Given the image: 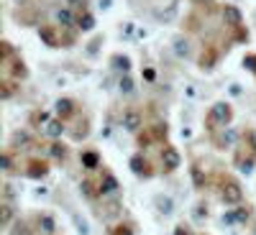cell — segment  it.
I'll return each mask as SVG.
<instances>
[{
    "label": "cell",
    "mask_w": 256,
    "mask_h": 235,
    "mask_svg": "<svg viewBox=\"0 0 256 235\" xmlns=\"http://www.w3.org/2000/svg\"><path fill=\"white\" fill-rule=\"evenodd\" d=\"M230 118H233V110H230L228 102H216L210 108V113H208V120L210 123H220V125L230 123Z\"/></svg>",
    "instance_id": "obj_1"
},
{
    "label": "cell",
    "mask_w": 256,
    "mask_h": 235,
    "mask_svg": "<svg viewBox=\"0 0 256 235\" xmlns=\"http://www.w3.org/2000/svg\"><path fill=\"white\" fill-rule=\"evenodd\" d=\"M220 197H223L226 205H238L241 197H244V192H241V187H238L236 182H226V184H223V192H220Z\"/></svg>",
    "instance_id": "obj_2"
},
{
    "label": "cell",
    "mask_w": 256,
    "mask_h": 235,
    "mask_svg": "<svg viewBox=\"0 0 256 235\" xmlns=\"http://www.w3.org/2000/svg\"><path fill=\"white\" fill-rule=\"evenodd\" d=\"M162 164H164V169H166V172H174V169H180L182 159H180V154H177V148L166 146L164 151H162Z\"/></svg>",
    "instance_id": "obj_3"
},
{
    "label": "cell",
    "mask_w": 256,
    "mask_h": 235,
    "mask_svg": "<svg viewBox=\"0 0 256 235\" xmlns=\"http://www.w3.org/2000/svg\"><path fill=\"white\" fill-rule=\"evenodd\" d=\"M141 123H144V118H141L138 110L131 108V110H126V113H123V128H126L128 133H136L138 128H141Z\"/></svg>",
    "instance_id": "obj_4"
},
{
    "label": "cell",
    "mask_w": 256,
    "mask_h": 235,
    "mask_svg": "<svg viewBox=\"0 0 256 235\" xmlns=\"http://www.w3.org/2000/svg\"><path fill=\"white\" fill-rule=\"evenodd\" d=\"M38 36H41V41H44L46 46H64L62 38L56 36V28L54 26H41L38 28Z\"/></svg>",
    "instance_id": "obj_5"
},
{
    "label": "cell",
    "mask_w": 256,
    "mask_h": 235,
    "mask_svg": "<svg viewBox=\"0 0 256 235\" xmlns=\"http://www.w3.org/2000/svg\"><path fill=\"white\" fill-rule=\"evenodd\" d=\"M223 18H226V23H230V26H241V10L236 8V5H223Z\"/></svg>",
    "instance_id": "obj_6"
},
{
    "label": "cell",
    "mask_w": 256,
    "mask_h": 235,
    "mask_svg": "<svg viewBox=\"0 0 256 235\" xmlns=\"http://www.w3.org/2000/svg\"><path fill=\"white\" fill-rule=\"evenodd\" d=\"M72 113H74V100H70V97L56 100V115L59 118H70Z\"/></svg>",
    "instance_id": "obj_7"
},
{
    "label": "cell",
    "mask_w": 256,
    "mask_h": 235,
    "mask_svg": "<svg viewBox=\"0 0 256 235\" xmlns=\"http://www.w3.org/2000/svg\"><path fill=\"white\" fill-rule=\"evenodd\" d=\"M131 169L138 174V177H152V169H148V161L141 159V156H134L131 159Z\"/></svg>",
    "instance_id": "obj_8"
},
{
    "label": "cell",
    "mask_w": 256,
    "mask_h": 235,
    "mask_svg": "<svg viewBox=\"0 0 256 235\" xmlns=\"http://www.w3.org/2000/svg\"><path fill=\"white\" fill-rule=\"evenodd\" d=\"M118 189V179L113 174H105V179L100 182V195H113Z\"/></svg>",
    "instance_id": "obj_9"
},
{
    "label": "cell",
    "mask_w": 256,
    "mask_h": 235,
    "mask_svg": "<svg viewBox=\"0 0 256 235\" xmlns=\"http://www.w3.org/2000/svg\"><path fill=\"white\" fill-rule=\"evenodd\" d=\"M174 54L180 59H187L190 56V41L187 38H174Z\"/></svg>",
    "instance_id": "obj_10"
},
{
    "label": "cell",
    "mask_w": 256,
    "mask_h": 235,
    "mask_svg": "<svg viewBox=\"0 0 256 235\" xmlns=\"http://www.w3.org/2000/svg\"><path fill=\"white\" fill-rule=\"evenodd\" d=\"M56 20H59V26H62V28H67V26L74 23V13H72L70 8H64V10L56 13Z\"/></svg>",
    "instance_id": "obj_11"
},
{
    "label": "cell",
    "mask_w": 256,
    "mask_h": 235,
    "mask_svg": "<svg viewBox=\"0 0 256 235\" xmlns=\"http://www.w3.org/2000/svg\"><path fill=\"white\" fill-rule=\"evenodd\" d=\"M46 172H49V166H46L44 161H34V164H31V169H28L26 174H28V177H34V179H38V177H44Z\"/></svg>",
    "instance_id": "obj_12"
},
{
    "label": "cell",
    "mask_w": 256,
    "mask_h": 235,
    "mask_svg": "<svg viewBox=\"0 0 256 235\" xmlns=\"http://www.w3.org/2000/svg\"><path fill=\"white\" fill-rule=\"evenodd\" d=\"M62 133H64V125H62V120H49V123H46V136L59 138Z\"/></svg>",
    "instance_id": "obj_13"
},
{
    "label": "cell",
    "mask_w": 256,
    "mask_h": 235,
    "mask_svg": "<svg viewBox=\"0 0 256 235\" xmlns=\"http://www.w3.org/2000/svg\"><path fill=\"white\" fill-rule=\"evenodd\" d=\"M82 164H84V169H95V166L100 164V159H98L95 151H84V154H82Z\"/></svg>",
    "instance_id": "obj_14"
},
{
    "label": "cell",
    "mask_w": 256,
    "mask_h": 235,
    "mask_svg": "<svg viewBox=\"0 0 256 235\" xmlns=\"http://www.w3.org/2000/svg\"><path fill=\"white\" fill-rule=\"evenodd\" d=\"M77 26H80L82 31H92V28H95V18H92L90 13H84L82 18H77Z\"/></svg>",
    "instance_id": "obj_15"
},
{
    "label": "cell",
    "mask_w": 256,
    "mask_h": 235,
    "mask_svg": "<svg viewBox=\"0 0 256 235\" xmlns=\"http://www.w3.org/2000/svg\"><path fill=\"white\" fill-rule=\"evenodd\" d=\"M38 225H41V230H44V233H54V228H56V223H54L52 215H41L38 218Z\"/></svg>",
    "instance_id": "obj_16"
},
{
    "label": "cell",
    "mask_w": 256,
    "mask_h": 235,
    "mask_svg": "<svg viewBox=\"0 0 256 235\" xmlns=\"http://www.w3.org/2000/svg\"><path fill=\"white\" fill-rule=\"evenodd\" d=\"M113 67L128 72V69H131V59H128V56H113Z\"/></svg>",
    "instance_id": "obj_17"
},
{
    "label": "cell",
    "mask_w": 256,
    "mask_h": 235,
    "mask_svg": "<svg viewBox=\"0 0 256 235\" xmlns=\"http://www.w3.org/2000/svg\"><path fill=\"white\" fill-rule=\"evenodd\" d=\"M134 90H136L134 79H131V77H123V79H120V92H123V95H134Z\"/></svg>",
    "instance_id": "obj_18"
},
{
    "label": "cell",
    "mask_w": 256,
    "mask_h": 235,
    "mask_svg": "<svg viewBox=\"0 0 256 235\" xmlns=\"http://www.w3.org/2000/svg\"><path fill=\"white\" fill-rule=\"evenodd\" d=\"M236 136H238V133L233 131V128H228V133H223V136L218 138V146H220V148H226V143H233V141H236Z\"/></svg>",
    "instance_id": "obj_19"
},
{
    "label": "cell",
    "mask_w": 256,
    "mask_h": 235,
    "mask_svg": "<svg viewBox=\"0 0 256 235\" xmlns=\"http://www.w3.org/2000/svg\"><path fill=\"white\" fill-rule=\"evenodd\" d=\"M156 205H159V212H164V215L172 212V200L169 197H156Z\"/></svg>",
    "instance_id": "obj_20"
},
{
    "label": "cell",
    "mask_w": 256,
    "mask_h": 235,
    "mask_svg": "<svg viewBox=\"0 0 256 235\" xmlns=\"http://www.w3.org/2000/svg\"><path fill=\"white\" fill-rule=\"evenodd\" d=\"M212 64H216V54H212V51H208V56L202 54V59H200V67H202V69H210Z\"/></svg>",
    "instance_id": "obj_21"
},
{
    "label": "cell",
    "mask_w": 256,
    "mask_h": 235,
    "mask_svg": "<svg viewBox=\"0 0 256 235\" xmlns=\"http://www.w3.org/2000/svg\"><path fill=\"white\" fill-rule=\"evenodd\" d=\"M13 90H16V82L13 79H6V84H3V100H8L13 95Z\"/></svg>",
    "instance_id": "obj_22"
},
{
    "label": "cell",
    "mask_w": 256,
    "mask_h": 235,
    "mask_svg": "<svg viewBox=\"0 0 256 235\" xmlns=\"http://www.w3.org/2000/svg\"><path fill=\"white\" fill-rule=\"evenodd\" d=\"M52 154H54L56 159H64V156H67V148H64L62 143H52Z\"/></svg>",
    "instance_id": "obj_23"
},
{
    "label": "cell",
    "mask_w": 256,
    "mask_h": 235,
    "mask_svg": "<svg viewBox=\"0 0 256 235\" xmlns=\"http://www.w3.org/2000/svg\"><path fill=\"white\" fill-rule=\"evenodd\" d=\"M10 220H13V207L6 202L3 205V225H10Z\"/></svg>",
    "instance_id": "obj_24"
},
{
    "label": "cell",
    "mask_w": 256,
    "mask_h": 235,
    "mask_svg": "<svg viewBox=\"0 0 256 235\" xmlns=\"http://www.w3.org/2000/svg\"><path fill=\"white\" fill-rule=\"evenodd\" d=\"M233 215H236V223H248V210H244V207H238Z\"/></svg>",
    "instance_id": "obj_25"
},
{
    "label": "cell",
    "mask_w": 256,
    "mask_h": 235,
    "mask_svg": "<svg viewBox=\"0 0 256 235\" xmlns=\"http://www.w3.org/2000/svg\"><path fill=\"white\" fill-rule=\"evenodd\" d=\"M82 192H84L88 197H95V195H100V192H95V189H92V182H82Z\"/></svg>",
    "instance_id": "obj_26"
},
{
    "label": "cell",
    "mask_w": 256,
    "mask_h": 235,
    "mask_svg": "<svg viewBox=\"0 0 256 235\" xmlns=\"http://www.w3.org/2000/svg\"><path fill=\"white\" fill-rule=\"evenodd\" d=\"M246 146H251L254 151H256V131H248L246 133Z\"/></svg>",
    "instance_id": "obj_27"
},
{
    "label": "cell",
    "mask_w": 256,
    "mask_h": 235,
    "mask_svg": "<svg viewBox=\"0 0 256 235\" xmlns=\"http://www.w3.org/2000/svg\"><path fill=\"white\" fill-rule=\"evenodd\" d=\"M0 166H3L6 172H10V169H13V166H10V154H3V159H0Z\"/></svg>",
    "instance_id": "obj_28"
},
{
    "label": "cell",
    "mask_w": 256,
    "mask_h": 235,
    "mask_svg": "<svg viewBox=\"0 0 256 235\" xmlns=\"http://www.w3.org/2000/svg\"><path fill=\"white\" fill-rule=\"evenodd\" d=\"M244 67H248L251 72H256V56H248V59H244Z\"/></svg>",
    "instance_id": "obj_29"
},
{
    "label": "cell",
    "mask_w": 256,
    "mask_h": 235,
    "mask_svg": "<svg viewBox=\"0 0 256 235\" xmlns=\"http://www.w3.org/2000/svg\"><path fill=\"white\" fill-rule=\"evenodd\" d=\"M98 44H102V38H95V41H92V44L88 46V54H95V51H98Z\"/></svg>",
    "instance_id": "obj_30"
},
{
    "label": "cell",
    "mask_w": 256,
    "mask_h": 235,
    "mask_svg": "<svg viewBox=\"0 0 256 235\" xmlns=\"http://www.w3.org/2000/svg\"><path fill=\"white\" fill-rule=\"evenodd\" d=\"M18 228H20V230H16V235H31V233L26 230V225H18Z\"/></svg>",
    "instance_id": "obj_31"
},
{
    "label": "cell",
    "mask_w": 256,
    "mask_h": 235,
    "mask_svg": "<svg viewBox=\"0 0 256 235\" xmlns=\"http://www.w3.org/2000/svg\"><path fill=\"white\" fill-rule=\"evenodd\" d=\"M116 235H131V230H128V228H118Z\"/></svg>",
    "instance_id": "obj_32"
},
{
    "label": "cell",
    "mask_w": 256,
    "mask_h": 235,
    "mask_svg": "<svg viewBox=\"0 0 256 235\" xmlns=\"http://www.w3.org/2000/svg\"><path fill=\"white\" fill-rule=\"evenodd\" d=\"M177 235H187V230H184V225H180V228H177Z\"/></svg>",
    "instance_id": "obj_33"
},
{
    "label": "cell",
    "mask_w": 256,
    "mask_h": 235,
    "mask_svg": "<svg viewBox=\"0 0 256 235\" xmlns=\"http://www.w3.org/2000/svg\"><path fill=\"white\" fill-rule=\"evenodd\" d=\"M16 3H26V0H16Z\"/></svg>",
    "instance_id": "obj_34"
},
{
    "label": "cell",
    "mask_w": 256,
    "mask_h": 235,
    "mask_svg": "<svg viewBox=\"0 0 256 235\" xmlns=\"http://www.w3.org/2000/svg\"><path fill=\"white\" fill-rule=\"evenodd\" d=\"M198 3H208V0H198Z\"/></svg>",
    "instance_id": "obj_35"
},
{
    "label": "cell",
    "mask_w": 256,
    "mask_h": 235,
    "mask_svg": "<svg viewBox=\"0 0 256 235\" xmlns=\"http://www.w3.org/2000/svg\"><path fill=\"white\" fill-rule=\"evenodd\" d=\"M70 3H77V0H70Z\"/></svg>",
    "instance_id": "obj_36"
},
{
    "label": "cell",
    "mask_w": 256,
    "mask_h": 235,
    "mask_svg": "<svg viewBox=\"0 0 256 235\" xmlns=\"http://www.w3.org/2000/svg\"><path fill=\"white\" fill-rule=\"evenodd\" d=\"M254 235H256V228H254Z\"/></svg>",
    "instance_id": "obj_37"
}]
</instances>
